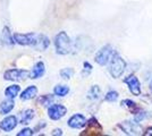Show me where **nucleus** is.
Masks as SVG:
<instances>
[{
    "instance_id": "nucleus-30",
    "label": "nucleus",
    "mask_w": 152,
    "mask_h": 136,
    "mask_svg": "<svg viewBox=\"0 0 152 136\" xmlns=\"http://www.w3.org/2000/svg\"><path fill=\"white\" fill-rule=\"evenodd\" d=\"M150 91L152 92V81H151V83H150Z\"/></svg>"
},
{
    "instance_id": "nucleus-22",
    "label": "nucleus",
    "mask_w": 152,
    "mask_h": 136,
    "mask_svg": "<svg viewBox=\"0 0 152 136\" xmlns=\"http://www.w3.org/2000/svg\"><path fill=\"white\" fill-rule=\"evenodd\" d=\"M118 97H119V94H118V92H117V91L110 90L106 93V95H104V100L108 101V102H115V101L118 99Z\"/></svg>"
},
{
    "instance_id": "nucleus-18",
    "label": "nucleus",
    "mask_w": 152,
    "mask_h": 136,
    "mask_svg": "<svg viewBox=\"0 0 152 136\" xmlns=\"http://www.w3.org/2000/svg\"><path fill=\"white\" fill-rule=\"evenodd\" d=\"M20 92V86L18 84H13V85H9L5 90V95L8 99H15L17 97Z\"/></svg>"
},
{
    "instance_id": "nucleus-3",
    "label": "nucleus",
    "mask_w": 152,
    "mask_h": 136,
    "mask_svg": "<svg viewBox=\"0 0 152 136\" xmlns=\"http://www.w3.org/2000/svg\"><path fill=\"white\" fill-rule=\"evenodd\" d=\"M114 55H115V50L113 49V47L110 44H107L104 45V47H102L101 49L96 52L94 60L98 65L106 66L109 64L110 59L113 58Z\"/></svg>"
},
{
    "instance_id": "nucleus-1",
    "label": "nucleus",
    "mask_w": 152,
    "mask_h": 136,
    "mask_svg": "<svg viewBox=\"0 0 152 136\" xmlns=\"http://www.w3.org/2000/svg\"><path fill=\"white\" fill-rule=\"evenodd\" d=\"M53 43H55V49L58 55L66 56L72 51V41H70L68 34L65 31H60L55 36Z\"/></svg>"
},
{
    "instance_id": "nucleus-12",
    "label": "nucleus",
    "mask_w": 152,
    "mask_h": 136,
    "mask_svg": "<svg viewBox=\"0 0 152 136\" xmlns=\"http://www.w3.org/2000/svg\"><path fill=\"white\" fill-rule=\"evenodd\" d=\"M45 73V65L43 61H38L35 65L33 66V69L30 73V78L32 79H38L41 78Z\"/></svg>"
},
{
    "instance_id": "nucleus-6",
    "label": "nucleus",
    "mask_w": 152,
    "mask_h": 136,
    "mask_svg": "<svg viewBox=\"0 0 152 136\" xmlns=\"http://www.w3.org/2000/svg\"><path fill=\"white\" fill-rule=\"evenodd\" d=\"M118 127L121 128L125 134L127 135H141L142 134V127L140 123H137L136 120L131 121V120H126V121H123L118 125Z\"/></svg>"
},
{
    "instance_id": "nucleus-26",
    "label": "nucleus",
    "mask_w": 152,
    "mask_h": 136,
    "mask_svg": "<svg viewBox=\"0 0 152 136\" xmlns=\"http://www.w3.org/2000/svg\"><path fill=\"white\" fill-rule=\"evenodd\" d=\"M33 135V129L31 128H28V127H26L24 129H22L20 132L17 133V136H32Z\"/></svg>"
},
{
    "instance_id": "nucleus-24",
    "label": "nucleus",
    "mask_w": 152,
    "mask_h": 136,
    "mask_svg": "<svg viewBox=\"0 0 152 136\" xmlns=\"http://www.w3.org/2000/svg\"><path fill=\"white\" fill-rule=\"evenodd\" d=\"M83 71H82V75L83 76H88L90 75V73L92 71V65L88 63V61H84V64H83Z\"/></svg>"
},
{
    "instance_id": "nucleus-4",
    "label": "nucleus",
    "mask_w": 152,
    "mask_h": 136,
    "mask_svg": "<svg viewBox=\"0 0 152 136\" xmlns=\"http://www.w3.org/2000/svg\"><path fill=\"white\" fill-rule=\"evenodd\" d=\"M39 34L35 33H14L15 43L19 45H31L35 47L38 42Z\"/></svg>"
},
{
    "instance_id": "nucleus-14",
    "label": "nucleus",
    "mask_w": 152,
    "mask_h": 136,
    "mask_svg": "<svg viewBox=\"0 0 152 136\" xmlns=\"http://www.w3.org/2000/svg\"><path fill=\"white\" fill-rule=\"evenodd\" d=\"M85 132V134H91V132H93V134H99L100 132H102V127L95 118H91L88 121V128Z\"/></svg>"
},
{
    "instance_id": "nucleus-8",
    "label": "nucleus",
    "mask_w": 152,
    "mask_h": 136,
    "mask_svg": "<svg viewBox=\"0 0 152 136\" xmlns=\"http://www.w3.org/2000/svg\"><path fill=\"white\" fill-rule=\"evenodd\" d=\"M124 83L128 86V90L129 92L135 95V97H139L141 95V83H140L139 78L136 77L135 75H129L124 79Z\"/></svg>"
},
{
    "instance_id": "nucleus-27",
    "label": "nucleus",
    "mask_w": 152,
    "mask_h": 136,
    "mask_svg": "<svg viewBox=\"0 0 152 136\" xmlns=\"http://www.w3.org/2000/svg\"><path fill=\"white\" fill-rule=\"evenodd\" d=\"M145 118H146V112H144V111L137 112V113L135 115V120H136L137 123L142 121V120H143V119H145Z\"/></svg>"
},
{
    "instance_id": "nucleus-2",
    "label": "nucleus",
    "mask_w": 152,
    "mask_h": 136,
    "mask_svg": "<svg viewBox=\"0 0 152 136\" xmlns=\"http://www.w3.org/2000/svg\"><path fill=\"white\" fill-rule=\"evenodd\" d=\"M125 69H126V61L121 58L118 53L115 52L113 58L110 59V61H109L108 71L110 73V75L113 76V78L121 77V75L124 74Z\"/></svg>"
},
{
    "instance_id": "nucleus-28",
    "label": "nucleus",
    "mask_w": 152,
    "mask_h": 136,
    "mask_svg": "<svg viewBox=\"0 0 152 136\" xmlns=\"http://www.w3.org/2000/svg\"><path fill=\"white\" fill-rule=\"evenodd\" d=\"M51 135H59V136H61V135H63V130L60 129V128H56V129L52 130Z\"/></svg>"
},
{
    "instance_id": "nucleus-17",
    "label": "nucleus",
    "mask_w": 152,
    "mask_h": 136,
    "mask_svg": "<svg viewBox=\"0 0 152 136\" xmlns=\"http://www.w3.org/2000/svg\"><path fill=\"white\" fill-rule=\"evenodd\" d=\"M34 116H35V111L33 110V109H31V108H27V109L22 111V117H20L19 124L27 125L34 118Z\"/></svg>"
},
{
    "instance_id": "nucleus-16",
    "label": "nucleus",
    "mask_w": 152,
    "mask_h": 136,
    "mask_svg": "<svg viewBox=\"0 0 152 136\" xmlns=\"http://www.w3.org/2000/svg\"><path fill=\"white\" fill-rule=\"evenodd\" d=\"M50 45V40L48 36H45V34H39L38 38V42L34 48H37L38 50H41V51H45L48 49V47Z\"/></svg>"
},
{
    "instance_id": "nucleus-7",
    "label": "nucleus",
    "mask_w": 152,
    "mask_h": 136,
    "mask_svg": "<svg viewBox=\"0 0 152 136\" xmlns=\"http://www.w3.org/2000/svg\"><path fill=\"white\" fill-rule=\"evenodd\" d=\"M67 113V108L60 103L50 104L48 108V117L51 120H60Z\"/></svg>"
},
{
    "instance_id": "nucleus-25",
    "label": "nucleus",
    "mask_w": 152,
    "mask_h": 136,
    "mask_svg": "<svg viewBox=\"0 0 152 136\" xmlns=\"http://www.w3.org/2000/svg\"><path fill=\"white\" fill-rule=\"evenodd\" d=\"M121 105L125 107V108H128V109H134V108H136V103H135L134 101H132V100H129V99L123 100V101H121Z\"/></svg>"
},
{
    "instance_id": "nucleus-23",
    "label": "nucleus",
    "mask_w": 152,
    "mask_h": 136,
    "mask_svg": "<svg viewBox=\"0 0 152 136\" xmlns=\"http://www.w3.org/2000/svg\"><path fill=\"white\" fill-rule=\"evenodd\" d=\"M52 101H53V97L48 95V94L41 95V97H40V99H39V103L42 104V105H49Z\"/></svg>"
},
{
    "instance_id": "nucleus-21",
    "label": "nucleus",
    "mask_w": 152,
    "mask_h": 136,
    "mask_svg": "<svg viewBox=\"0 0 152 136\" xmlns=\"http://www.w3.org/2000/svg\"><path fill=\"white\" fill-rule=\"evenodd\" d=\"M60 77L64 78V79H70L74 75V69L70 68V67H66V68H63L60 73H59Z\"/></svg>"
},
{
    "instance_id": "nucleus-10",
    "label": "nucleus",
    "mask_w": 152,
    "mask_h": 136,
    "mask_svg": "<svg viewBox=\"0 0 152 136\" xmlns=\"http://www.w3.org/2000/svg\"><path fill=\"white\" fill-rule=\"evenodd\" d=\"M17 124H18V120H17L16 116H7L0 121V129L6 132V133H9L16 128Z\"/></svg>"
},
{
    "instance_id": "nucleus-9",
    "label": "nucleus",
    "mask_w": 152,
    "mask_h": 136,
    "mask_svg": "<svg viewBox=\"0 0 152 136\" xmlns=\"http://www.w3.org/2000/svg\"><path fill=\"white\" fill-rule=\"evenodd\" d=\"M67 125L73 129H81L88 125V119L82 113H75L68 119Z\"/></svg>"
},
{
    "instance_id": "nucleus-11",
    "label": "nucleus",
    "mask_w": 152,
    "mask_h": 136,
    "mask_svg": "<svg viewBox=\"0 0 152 136\" xmlns=\"http://www.w3.org/2000/svg\"><path fill=\"white\" fill-rule=\"evenodd\" d=\"M1 44L7 45V47H12L15 43V40H14V34L10 32V28L8 26H5L1 31Z\"/></svg>"
},
{
    "instance_id": "nucleus-15",
    "label": "nucleus",
    "mask_w": 152,
    "mask_h": 136,
    "mask_svg": "<svg viewBox=\"0 0 152 136\" xmlns=\"http://www.w3.org/2000/svg\"><path fill=\"white\" fill-rule=\"evenodd\" d=\"M14 107H15L14 99H8L7 97V100L2 101L0 103V113L1 115H7V113H9L10 111L13 110Z\"/></svg>"
},
{
    "instance_id": "nucleus-13",
    "label": "nucleus",
    "mask_w": 152,
    "mask_h": 136,
    "mask_svg": "<svg viewBox=\"0 0 152 136\" xmlns=\"http://www.w3.org/2000/svg\"><path fill=\"white\" fill-rule=\"evenodd\" d=\"M37 95H38V87L35 85H30L20 93L19 97H20L22 101H27V100L34 99Z\"/></svg>"
},
{
    "instance_id": "nucleus-5",
    "label": "nucleus",
    "mask_w": 152,
    "mask_h": 136,
    "mask_svg": "<svg viewBox=\"0 0 152 136\" xmlns=\"http://www.w3.org/2000/svg\"><path fill=\"white\" fill-rule=\"evenodd\" d=\"M30 73L31 71L26 69H17V68L8 69L4 73V79L10 81V82H17V81L24 79L25 77H30Z\"/></svg>"
},
{
    "instance_id": "nucleus-29",
    "label": "nucleus",
    "mask_w": 152,
    "mask_h": 136,
    "mask_svg": "<svg viewBox=\"0 0 152 136\" xmlns=\"http://www.w3.org/2000/svg\"><path fill=\"white\" fill-rule=\"evenodd\" d=\"M144 135H145V136H150V135H152V127H150V128H148V129L145 130Z\"/></svg>"
},
{
    "instance_id": "nucleus-20",
    "label": "nucleus",
    "mask_w": 152,
    "mask_h": 136,
    "mask_svg": "<svg viewBox=\"0 0 152 136\" xmlns=\"http://www.w3.org/2000/svg\"><path fill=\"white\" fill-rule=\"evenodd\" d=\"M100 95H101V90L98 85H93L89 90V93H88V97L91 100H98L100 97Z\"/></svg>"
},
{
    "instance_id": "nucleus-19",
    "label": "nucleus",
    "mask_w": 152,
    "mask_h": 136,
    "mask_svg": "<svg viewBox=\"0 0 152 136\" xmlns=\"http://www.w3.org/2000/svg\"><path fill=\"white\" fill-rule=\"evenodd\" d=\"M69 91H70L69 86L64 85V84H58V85H56L55 89H53V94H55L56 97H64L69 93Z\"/></svg>"
}]
</instances>
